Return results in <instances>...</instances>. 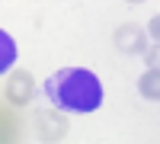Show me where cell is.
Instances as JSON below:
<instances>
[{
	"instance_id": "cell-5",
	"label": "cell",
	"mask_w": 160,
	"mask_h": 144,
	"mask_svg": "<svg viewBox=\"0 0 160 144\" xmlns=\"http://www.w3.org/2000/svg\"><path fill=\"white\" fill-rule=\"evenodd\" d=\"M138 90L144 99H160V71L157 67H148L138 80Z\"/></svg>"
},
{
	"instance_id": "cell-3",
	"label": "cell",
	"mask_w": 160,
	"mask_h": 144,
	"mask_svg": "<svg viewBox=\"0 0 160 144\" xmlns=\"http://www.w3.org/2000/svg\"><path fill=\"white\" fill-rule=\"evenodd\" d=\"M32 93H35L32 74H29V71H13L10 80H7V99L13 102V106H29Z\"/></svg>"
},
{
	"instance_id": "cell-1",
	"label": "cell",
	"mask_w": 160,
	"mask_h": 144,
	"mask_svg": "<svg viewBox=\"0 0 160 144\" xmlns=\"http://www.w3.org/2000/svg\"><path fill=\"white\" fill-rule=\"evenodd\" d=\"M45 96L64 112H96L102 106V83L83 67H64L45 80Z\"/></svg>"
},
{
	"instance_id": "cell-6",
	"label": "cell",
	"mask_w": 160,
	"mask_h": 144,
	"mask_svg": "<svg viewBox=\"0 0 160 144\" xmlns=\"http://www.w3.org/2000/svg\"><path fill=\"white\" fill-rule=\"evenodd\" d=\"M13 61H16V42L0 29V74L3 71H10L13 67Z\"/></svg>"
},
{
	"instance_id": "cell-2",
	"label": "cell",
	"mask_w": 160,
	"mask_h": 144,
	"mask_svg": "<svg viewBox=\"0 0 160 144\" xmlns=\"http://www.w3.org/2000/svg\"><path fill=\"white\" fill-rule=\"evenodd\" d=\"M35 138H42V141H61L64 135H68V119H64L61 112H38L35 115Z\"/></svg>"
},
{
	"instance_id": "cell-4",
	"label": "cell",
	"mask_w": 160,
	"mask_h": 144,
	"mask_svg": "<svg viewBox=\"0 0 160 144\" xmlns=\"http://www.w3.org/2000/svg\"><path fill=\"white\" fill-rule=\"evenodd\" d=\"M115 45L122 51H141L144 48V32L138 29V26H122L115 35Z\"/></svg>"
},
{
	"instance_id": "cell-7",
	"label": "cell",
	"mask_w": 160,
	"mask_h": 144,
	"mask_svg": "<svg viewBox=\"0 0 160 144\" xmlns=\"http://www.w3.org/2000/svg\"><path fill=\"white\" fill-rule=\"evenodd\" d=\"M148 61H151V67H157V71H160V45H157L151 55H148Z\"/></svg>"
},
{
	"instance_id": "cell-8",
	"label": "cell",
	"mask_w": 160,
	"mask_h": 144,
	"mask_svg": "<svg viewBox=\"0 0 160 144\" xmlns=\"http://www.w3.org/2000/svg\"><path fill=\"white\" fill-rule=\"evenodd\" d=\"M151 35H154L157 42H160V13H157V16L151 19Z\"/></svg>"
}]
</instances>
